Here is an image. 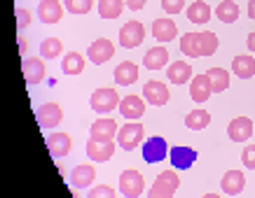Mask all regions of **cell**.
I'll list each match as a JSON object with an SVG mask.
<instances>
[{"label":"cell","instance_id":"cell-15","mask_svg":"<svg viewBox=\"0 0 255 198\" xmlns=\"http://www.w3.org/2000/svg\"><path fill=\"white\" fill-rule=\"evenodd\" d=\"M21 72H23L26 84H40L42 79H45V75H47L45 63H42V59H38V56L26 59V61H23V66H21Z\"/></svg>","mask_w":255,"mask_h":198},{"label":"cell","instance_id":"cell-33","mask_svg":"<svg viewBox=\"0 0 255 198\" xmlns=\"http://www.w3.org/2000/svg\"><path fill=\"white\" fill-rule=\"evenodd\" d=\"M63 52V45L59 38H45L40 42V56H45V59H56V56H61Z\"/></svg>","mask_w":255,"mask_h":198},{"label":"cell","instance_id":"cell-7","mask_svg":"<svg viewBox=\"0 0 255 198\" xmlns=\"http://www.w3.org/2000/svg\"><path fill=\"white\" fill-rule=\"evenodd\" d=\"M115 149H117L115 140H96V137H89V140H87V156L92 161H99V163L113 159Z\"/></svg>","mask_w":255,"mask_h":198},{"label":"cell","instance_id":"cell-37","mask_svg":"<svg viewBox=\"0 0 255 198\" xmlns=\"http://www.w3.org/2000/svg\"><path fill=\"white\" fill-rule=\"evenodd\" d=\"M241 163H244V168H248V170L255 168V145H248L246 149L241 152Z\"/></svg>","mask_w":255,"mask_h":198},{"label":"cell","instance_id":"cell-13","mask_svg":"<svg viewBox=\"0 0 255 198\" xmlns=\"http://www.w3.org/2000/svg\"><path fill=\"white\" fill-rule=\"evenodd\" d=\"M47 149L54 159H63L73 149V140H70L68 133H49L47 135Z\"/></svg>","mask_w":255,"mask_h":198},{"label":"cell","instance_id":"cell-41","mask_svg":"<svg viewBox=\"0 0 255 198\" xmlns=\"http://www.w3.org/2000/svg\"><path fill=\"white\" fill-rule=\"evenodd\" d=\"M248 16H251V19H255V0H251V2H248Z\"/></svg>","mask_w":255,"mask_h":198},{"label":"cell","instance_id":"cell-14","mask_svg":"<svg viewBox=\"0 0 255 198\" xmlns=\"http://www.w3.org/2000/svg\"><path fill=\"white\" fill-rule=\"evenodd\" d=\"M253 133H255L253 122H251L248 117H237V119H232L230 126H227V135H230L232 142H246Z\"/></svg>","mask_w":255,"mask_h":198},{"label":"cell","instance_id":"cell-6","mask_svg":"<svg viewBox=\"0 0 255 198\" xmlns=\"http://www.w3.org/2000/svg\"><path fill=\"white\" fill-rule=\"evenodd\" d=\"M169 152L171 149L162 135L147 137L145 145H143V159H145V163H162L169 156Z\"/></svg>","mask_w":255,"mask_h":198},{"label":"cell","instance_id":"cell-16","mask_svg":"<svg viewBox=\"0 0 255 198\" xmlns=\"http://www.w3.org/2000/svg\"><path fill=\"white\" fill-rule=\"evenodd\" d=\"M213 93V84H211L209 75H197L190 82V96H192L194 103H206Z\"/></svg>","mask_w":255,"mask_h":198},{"label":"cell","instance_id":"cell-24","mask_svg":"<svg viewBox=\"0 0 255 198\" xmlns=\"http://www.w3.org/2000/svg\"><path fill=\"white\" fill-rule=\"evenodd\" d=\"M166 77H169L171 84H187L192 79V68L185 61H176L166 68Z\"/></svg>","mask_w":255,"mask_h":198},{"label":"cell","instance_id":"cell-3","mask_svg":"<svg viewBox=\"0 0 255 198\" xmlns=\"http://www.w3.org/2000/svg\"><path fill=\"white\" fill-rule=\"evenodd\" d=\"M143 135H145L143 124L129 122V124H124V126H120V131H117V145H120V149H124V152H131V149L138 147Z\"/></svg>","mask_w":255,"mask_h":198},{"label":"cell","instance_id":"cell-36","mask_svg":"<svg viewBox=\"0 0 255 198\" xmlns=\"http://www.w3.org/2000/svg\"><path fill=\"white\" fill-rule=\"evenodd\" d=\"M162 7L166 14H178L185 9V0H162Z\"/></svg>","mask_w":255,"mask_h":198},{"label":"cell","instance_id":"cell-22","mask_svg":"<svg viewBox=\"0 0 255 198\" xmlns=\"http://www.w3.org/2000/svg\"><path fill=\"white\" fill-rule=\"evenodd\" d=\"M152 35H155L159 42L176 40V35H178L176 21H173V19H155V23H152Z\"/></svg>","mask_w":255,"mask_h":198},{"label":"cell","instance_id":"cell-30","mask_svg":"<svg viewBox=\"0 0 255 198\" xmlns=\"http://www.w3.org/2000/svg\"><path fill=\"white\" fill-rule=\"evenodd\" d=\"M206 75L211 77V84H213V93H220L230 86V72L225 68H209Z\"/></svg>","mask_w":255,"mask_h":198},{"label":"cell","instance_id":"cell-1","mask_svg":"<svg viewBox=\"0 0 255 198\" xmlns=\"http://www.w3.org/2000/svg\"><path fill=\"white\" fill-rule=\"evenodd\" d=\"M180 52L190 59H204L213 56L218 52V35L213 31H199V33H185L180 38Z\"/></svg>","mask_w":255,"mask_h":198},{"label":"cell","instance_id":"cell-2","mask_svg":"<svg viewBox=\"0 0 255 198\" xmlns=\"http://www.w3.org/2000/svg\"><path fill=\"white\" fill-rule=\"evenodd\" d=\"M178 187H180V180H178L176 170H162L147 191V198H173Z\"/></svg>","mask_w":255,"mask_h":198},{"label":"cell","instance_id":"cell-9","mask_svg":"<svg viewBox=\"0 0 255 198\" xmlns=\"http://www.w3.org/2000/svg\"><path fill=\"white\" fill-rule=\"evenodd\" d=\"M35 117H38V124L42 126V129L52 131L61 124L63 110L56 105V103H45V105H40L38 110H35Z\"/></svg>","mask_w":255,"mask_h":198},{"label":"cell","instance_id":"cell-35","mask_svg":"<svg viewBox=\"0 0 255 198\" xmlns=\"http://www.w3.org/2000/svg\"><path fill=\"white\" fill-rule=\"evenodd\" d=\"M87 198H115V189L108 187V184H99V187H92Z\"/></svg>","mask_w":255,"mask_h":198},{"label":"cell","instance_id":"cell-29","mask_svg":"<svg viewBox=\"0 0 255 198\" xmlns=\"http://www.w3.org/2000/svg\"><path fill=\"white\" fill-rule=\"evenodd\" d=\"M239 5L234 2V0H223L220 5L216 7V16L220 19L223 23H234L237 19H239Z\"/></svg>","mask_w":255,"mask_h":198},{"label":"cell","instance_id":"cell-26","mask_svg":"<svg viewBox=\"0 0 255 198\" xmlns=\"http://www.w3.org/2000/svg\"><path fill=\"white\" fill-rule=\"evenodd\" d=\"M232 70H234V75L241 77V79H251L255 75V56H246V54L234 56Z\"/></svg>","mask_w":255,"mask_h":198},{"label":"cell","instance_id":"cell-5","mask_svg":"<svg viewBox=\"0 0 255 198\" xmlns=\"http://www.w3.org/2000/svg\"><path fill=\"white\" fill-rule=\"evenodd\" d=\"M89 105H92L94 112H113L117 105H120V93L115 89H96L89 98Z\"/></svg>","mask_w":255,"mask_h":198},{"label":"cell","instance_id":"cell-4","mask_svg":"<svg viewBox=\"0 0 255 198\" xmlns=\"http://www.w3.org/2000/svg\"><path fill=\"white\" fill-rule=\"evenodd\" d=\"M120 191L127 198H138L145 191V180H143V175H140L138 170L127 168L122 175H120Z\"/></svg>","mask_w":255,"mask_h":198},{"label":"cell","instance_id":"cell-39","mask_svg":"<svg viewBox=\"0 0 255 198\" xmlns=\"http://www.w3.org/2000/svg\"><path fill=\"white\" fill-rule=\"evenodd\" d=\"M127 7L133 9V12H138V9L145 7V0H127Z\"/></svg>","mask_w":255,"mask_h":198},{"label":"cell","instance_id":"cell-18","mask_svg":"<svg viewBox=\"0 0 255 198\" xmlns=\"http://www.w3.org/2000/svg\"><path fill=\"white\" fill-rule=\"evenodd\" d=\"M94 180H96V168L89 166V163H80V166H75L73 173H70V184H73L75 189L92 187Z\"/></svg>","mask_w":255,"mask_h":198},{"label":"cell","instance_id":"cell-11","mask_svg":"<svg viewBox=\"0 0 255 198\" xmlns=\"http://www.w3.org/2000/svg\"><path fill=\"white\" fill-rule=\"evenodd\" d=\"M143 98H145V103H150V105H166L171 98L169 89H166V84L157 82V79H150V82H145V86H143Z\"/></svg>","mask_w":255,"mask_h":198},{"label":"cell","instance_id":"cell-28","mask_svg":"<svg viewBox=\"0 0 255 198\" xmlns=\"http://www.w3.org/2000/svg\"><path fill=\"white\" fill-rule=\"evenodd\" d=\"M61 70L66 75H82V70H85V56L78 52L66 54L61 63Z\"/></svg>","mask_w":255,"mask_h":198},{"label":"cell","instance_id":"cell-23","mask_svg":"<svg viewBox=\"0 0 255 198\" xmlns=\"http://www.w3.org/2000/svg\"><path fill=\"white\" fill-rule=\"evenodd\" d=\"M113 75H115V82L120 84V86H131V84L138 79V66L131 61H122L115 68Z\"/></svg>","mask_w":255,"mask_h":198},{"label":"cell","instance_id":"cell-42","mask_svg":"<svg viewBox=\"0 0 255 198\" xmlns=\"http://www.w3.org/2000/svg\"><path fill=\"white\" fill-rule=\"evenodd\" d=\"M204 198H220V196H218V194H206Z\"/></svg>","mask_w":255,"mask_h":198},{"label":"cell","instance_id":"cell-19","mask_svg":"<svg viewBox=\"0 0 255 198\" xmlns=\"http://www.w3.org/2000/svg\"><path fill=\"white\" fill-rule=\"evenodd\" d=\"M220 187L227 196H239L244 187H246V175L241 173V170H227L220 180Z\"/></svg>","mask_w":255,"mask_h":198},{"label":"cell","instance_id":"cell-20","mask_svg":"<svg viewBox=\"0 0 255 198\" xmlns=\"http://www.w3.org/2000/svg\"><path fill=\"white\" fill-rule=\"evenodd\" d=\"M117 122L115 119H96L92 124V131H89V137H96V140H117Z\"/></svg>","mask_w":255,"mask_h":198},{"label":"cell","instance_id":"cell-38","mask_svg":"<svg viewBox=\"0 0 255 198\" xmlns=\"http://www.w3.org/2000/svg\"><path fill=\"white\" fill-rule=\"evenodd\" d=\"M14 14H16V28H19V31H23V28L31 23V12H28V9H21V7H19Z\"/></svg>","mask_w":255,"mask_h":198},{"label":"cell","instance_id":"cell-25","mask_svg":"<svg viewBox=\"0 0 255 198\" xmlns=\"http://www.w3.org/2000/svg\"><path fill=\"white\" fill-rule=\"evenodd\" d=\"M169 63V52H166V47H152V49H147V54L143 56V66L147 70H159L164 68Z\"/></svg>","mask_w":255,"mask_h":198},{"label":"cell","instance_id":"cell-12","mask_svg":"<svg viewBox=\"0 0 255 198\" xmlns=\"http://www.w3.org/2000/svg\"><path fill=\"white\" fill-rule=\"evenodd\" d=\"M120 115L127 117L129 122H138L140 117L145 115V98L138 96H124L120 100Z\"/></svg>","mask_w":255,"mask_h":198},{"label":"cell","instance_id":"cell-17","mask_svg":"<svg viewBox=\"0 0 255 198\" xmlns=\"http://www.w3.org/2000/svg\"><path fill=\"white\" fill-rule=\"evenodd\" d=\"M169 159H171V166L176 170H187V168L194 166L197 161V152L192 147H173L169 152Z\"/></svg>","mask_w":255,"mask_h":198},{"label":"cell","instance_id":"cell-27","mask_svg":"<svg viewBox=\"0 0 255 198\" xmlns=\"http://www.w3.org/2000/svg\"><path fill=\"white\" fill-rule=\"evenodd\" d=\"M187 21H192V23L211 21V5L204 2V0H194L192 5L187 7Z\"/></svg>","mask_w":255,"mask_h":198},{"label":"cell","instance_id":"cell-31","mask_svg":"<svg viewBox=\"0 0 255 198\" xmlns=\"http://www.w3.org/2000/svg\"><path fill=\"white\" fill-rule=\"evenodd\" d=\"M209 124H211V115L206 110H194V112H190L185 117V126L190 131H204Z\"/></svg>","mask_w":255,"mask_h":198},{"label":"cell","instance_id":"cell-10","mask_svg":"<svg viewBox=\"0 0 255 198\" xmlns=\"http://www.w3.org/2000/svg\"><path fill=\"white\" fill-rule=\"evenodd\" d=\"M87 56H89V61L96 63V66H101V63H108L110 59L115 56V45H113L108 38H99L96 42H92V45H89Z\"/></svg>","mask_w":255,"mask_h":198},{"label":"cell","instance_id":"cell-8","mask_svg":"<svg viewBox=\"0 0 255 198\" xmlns=\"http://www.w3.org/2000/svg\"><path fill=\"white\" fill-rule=\"evenodd\" d=\"M143 40H145V26L140 21H129L122 26V31H120V45L124 49H133V47L143 45Z\"/></svg>","mask_w":255,"mask_h":198},{"label":"cell","instance_id":"cell-34","mask_svg":"<svg viewBox=\"0 0 255 198\" xmlns=\"http://www.w3.org/2000/svg\"><path fill=\"white\" fill-rule=\"evenodd\" d=\"M63 5L70 14H89L94 7V0H63Z\"/></svg>","mask_w":255,"mask_h":198},{"label":"cell","instance_id":"cell-21","mask_svg":"<svg viewBox=\"0 0 255 198\" xmlns=\"http://www.w3.org/2000/svg\"><path fill=\"white\" fill-rule=\"evenodd\" d=\"M38 16L42 23H59L63 16V5L59 0H40Z\"/></svg>","mask_w":255,"mask_h":198},{"label":"cell","instance_id":"cell-32","mask_svg":"<svg viewBox=\"0 0 255 198\" xmlns=\"http://www.w3.org/2000/svg\"><path fill=\"white\" fill-rule=\"evenodd\" d=\"M124 2L122 0H101L99 2V14L101 19H117L122 14Z\"/></svg>","mask_w":255,"mask_h":198},{"label":"cell","instance_id":"cell-40","mask_svg":"<svg viewBox=\"0 0 255 198\" xmlns=\"http://www.w3.org/2000/svg\"><path fill=\"white\" fill-rule=\"evenodd\" d=\"M246 45H248V49H251V52H255V31L251 33V35H248V40H246Z\"/></svg>","mask_w":255,"mask_h":198}]
</instances>
